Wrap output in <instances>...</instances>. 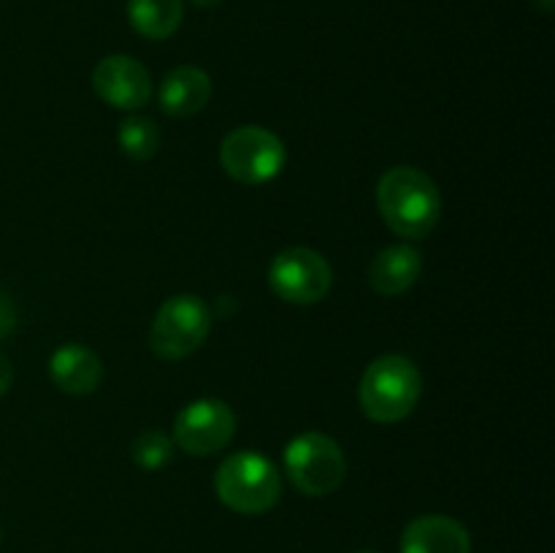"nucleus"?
I'll list each match as a JSON object with an SVG mask.
<instances>
[{
  "mask_svg": "<svg viewBox=\"0 0 555 553\" xmlns=\"http://www.w3.org/2000/svg\"><path fill=\"white\" fill-rule=\"evenodd\" d=\"M220 163L231 179L242 184H263L285 166V146L280 136L258 125H244L222 139Z\"/></svg>",
  "mask_w": 555,
  "mask_h": 553,
  "instance_id": "obj_6",
  "label": "nucleus"
},
{
  "mask_svg": "<svg viewBox=\"0 0 555 553\" xmlns=\"http://www.w3.org/2000/svg\"><path fill=\"white\" fill-rule=\"evenodd\" d=\"M92 87L108 106L125 108V112L141 108L152 98L150 70L139 60L125 57V54L103 57L92 70Z\"/></svg>",
  "mask_w": 555,
  "mask_h": 553,
  "instance_id": "obj_9",
  "label": "nucleus"
},
{
  "mask_svg": "<svg viewBox=\"0 0 555 553\" xmlns=\"http://www.w3.org/2000/svg\"><path fill=\"white\" fill-rule=\"evenodd\" d=\"M173 442L163 432H144L133 442V461L141 470H160L171 461Z\"/></svg>",
  "mask_w": 555,
  "mask_h": 553,
  "instance_id": "obj_16",
  "label": "nucleus"
},
{
  "mask_svg": "<svg viewBox=\"0 0 555 553\" xmlns=\"http://www.w3.org/2000/svg\"><path fill=\"white\" fill-rule=\"evenodd\" d=\"M117 141L122 152L133 160H150L160 146V130L150 117H128L122 119L117 130Z\"/></svg>",
  "mask_w": 555,
  "mask_h": 553,
  "instance_id": "obj_15",
  "label": "nucleus"
},
{
  "mask_svg": "<svg viewBox=\"0 0 555 553\" xmlns=\"http://www.w3.org/2000/svg\"><path fill=\"white\" fill-rule=\"evenodd\" d=\"M236 432V415L220 399H198L173 421V442L190 455H211L225 448Z\"/></svg>",
  "mask_w": 555,
  "mask_h": 553,
  "instance_id": "obj_8",
  "label": "nucleus"
},
{
  "mask_svg": "<svg viewBox=\"0 0 555 553\" xmlns=\"http://www.w3.org/2000/svg\"><path fill=\"white\" fill-rule=\"evenodd\" d=\"M269 285L287 304H318L331 291V266L314 249H282L271 260Z\"/></svg>",
  "mask_w": 555,
  "mask_h": 553,
  "instance_id": "obj_7",
  "label": "nucleus"
},
{
  "mask_svg": "<svg viewBox=\"0 0 555 553\" xmlns=\"http://www.w3.org/2000/svg\"><path fill=\"white\" fill-rule=\"evenodd\" d=\"M423 380L415 363L404 356H383L363 372L358 399L366 417L377 423H399L421 399Z\"/></svg>",
  "mask_w": 555,
  "mask_h": 553,
  "instance_id": "obj_2",
  "label": "nucleus"
},
{
  "mask_svg": "<svg viewBox=\"0 0 555 553\" xmlns=\"http://www.w3.org/2000/svg\"><path fill=\"white\" fill-rule=\"evenodd\" d=\"M11 383H14V366H11L9 358L0 352V396L11 388Z\"/></svg>",
  "mask_w": 555,
  "mask_h": 553,
  "instance_id": "obj_18",
  "label": "nucleus"
},
{
  "mask_svg": "<svg viewBox=\"0 0 555 553\" xmlns=\"http://www.w3.org/2000/svg\"><path fill=\"white\" fill-rule=\"evenodd\" d=\"M211 329V312L198 296H173L157 309L150 329V347L163 361H179L204 345Z\"/></svg>",
  "mask_w": 555,
  "mask_h": 553,
  "instance_id": "obj_4",
  "label": "nucleus"
},
{
  "mask_svg": "<svg viewBox=\"0 0 555 553\" xmlns=\"http://www.w3.org/2000/svg\"><path fill=\"white\" fill-rule=\"evenodd\" d=\"M377 209L393 233L423 239L434 231L442 215V195L431 177L410 166H396L379 179Z\"/></svg>",
  "mask_w": 555,
  "mask_h": 553,
  "instance_id": "obj_1",
  "label": "nucleus"
},
{
  "mask_svg": "<svg viewBox=\"0 0 555 553\" xmlns=\"http://www.w3.org/2000/svg\"><path fill=\"white\" fill-rule=\"evenodd\" d=\"M472 537L448 515H421L401 535V553H469Z\"/></svg>",
  "mask_w": 555,
  "mask_h": 553,
  "instance_id": "obj_10",
  "label": "nucleus"
},
{
  "mask_svg": "<svg viewBox=\"0 0 555 553\" xmlns=\"http://www.w3.org/2000/svg\"><path fill=\"white\" fill-rule=\"evenodd\" d=\"M356 553H377V551H356Z\"/></svg>",
  "mask_w": 555,
  "mask_h": 553,
  "instance_id": "obj_21",
  "label": "nucleus"
},
{
  "mask_svg": "<svg viewBox=\"0 0 555 553\" xmlns=\"http://www.w3.org/2000/svg\"><path fill=\"white\" fill-rule=\"evenodd\" d=\"M211 98V79L206 70L195 68V65H179V68L168 70L166 79L160 81V92L157 101L168 117H193L201 108L209 103Z\"/></svg>",
  "mask_w": 555,
  "mask_h": 553,
  "instance_id": "obj_11",
  "label": "nucleus"
},
{
  "mask_svg": "<svg viewBox=\"0 0 555 553\" xmlns=\"http://www.w3.org/2000/svg\"><path fill=\"white\" fill-rule=\"evenodd\" d=\"M553 3L555 0H534V5H540L542 11H553Z\"/></svg>",
  "mask_w": 555,
  "mask_h": 553,
  "instance_id": "obj_20",
  "label": "nucleus"
},
{
  "mask_svg": "<svg viewBox=\"0 0 555 553\" xmlns=\"http://www.w3.org/2000/svg\"><path fill=\"white\" fill-rule=\"evenodd\" d=\"M215 488L225 507L242 515H260L280 502L282 480L266 455L242 450L222 461L215 475Z\"/></svg>",
  "mask_w": 555,
  "mask_h": 553,
  "instance_id": "obj_3",
  "label": "nucleus"
},
{
  "mask_svg": "<svg viewBox=\"0 0 555 553\" xmlns=\"http://www.w3.org/2000/svg\"><path fill=\"white\" fill-rule=\"evenodd\" d=\"M49 377L60 390L74 396L92 394L101 385L103 363L90 347L65 345L49 361Z\"/></svg>",
  "mask_w": 555,
  "mask_h": 553,
  "instance_id": "obj_12",
  "label": "nucleus"
},
{
  "mask_svg": "<svg viewBox=\"0 0 555 553\" xmlns=\"http://www.w3.org/2000/svg\"><path fill=\"white\" fill-rule=\"evenodd\" d=\"M16 325V307L5 293H0V339L9 336Z\"/></svg>",
  "mask_w": 555,
  "mask_h": 553,
  "instance_id": "obj_17",
  "label": "nucleus"
},
{
  "mask_svg": "<svg viewBox=\"0 0 555 553\" xmlns=\"http://www.w3.org/2000/svg\"><path fill=\"white\" fill-rule=\"evenodd\" d=\"M291 483L307 497H328L345 483L347 461L339 445L320 432H307L285 450Z\"/></svg>",
  "mask_w": 555,
  "mask_h": 553,
  "instance_id": "obj_5",
  "label": "nucleus"
},
{
  "mask_svg": "<svg viewBox=\"0 0 555 553\" xmlns=\"http://www.w3.org/2000/svg\"><path fill=\"white\" fill-rule=\"evenodd\" d=\"M128 20L135 33L163 41L182 25V0H128Z\"/></svg>",
  "mask_w": 555,
  "mask_h": 553,
  "instance_id": "obj_14",
  "label": "nucleus"
},
{
  "mask_svg": "<svg viewBox=\"0 0 555 553\" xmlns=\"http://www.w3.org/2000/svg\"><path fill=\"white\" fill-rule=\"evenodd\" d=\"M190 3L201 5V9H211V5H217V3H220V0H190Z\"/></svg>",
  "mask_w": 555,
  "mask_h": 553,
  "instance_id": "obj_19",
  "label": "nucleus"
},
{
  "mask_svg": "<svg viewBox=\"0 0 555 553\" xmlns=\"http://www.w3.org/2000/svg\"><path fill=\"white\" fill-rule=\"evenodd\" d=\"M421 253L410 244H396V247L383 249L369 266V282L379 296H399L410 291L421 276Z\"/></svg>",
  "mask_w": 555,
  "mask_h": 553,
  "instance_id": "obj_13",
  "label": "nucleus"
}]
</instances>
